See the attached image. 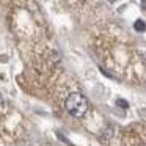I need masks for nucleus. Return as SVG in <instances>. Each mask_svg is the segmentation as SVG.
I'll list each match as a JSON object with an SVG mask.
<instances>
[{"label":"nucleus","instance_id":"7ed1b4c3","mask_svg":"<svg viewBox=\"0 0 146 146\" xmlns=\"http://www.w3.org/2000/svg\"><path fill=\"white\" fill-rule=\"evenodd\" d=\"M116 104H118V105H123V107H127V102H126V101H123V99H118Z\"/></svg>","mask_w":146,"mask_h":146},{"label":"nucleus","instance_id":"f257e3e1","mask_svg":"<svg viewBox=\"0 0 146 146\" xmlns=\"http://www.w3.org/2000/svg\"><path fill=\"white\" fill-rule=\"evenodd\" d=\"M64 107L74 118H82L86 113V110H88V102L80 93H72V94H69L66 98Z\"/></svg>","mask_w":146,"mask_h":146},{"label":"nucleus","instance_id":"f03ea898","mask_svg":"<svg viewBox=\"0 0 146 146\" xmlns=\"http://www.w3.org/2000/svg\"><path fill=\"white\" fill-rule=\"evenodd\" d=\"M135 29L138 30V32H143V30H145V22H141V21H137V22H135Z\"/></svg>","mask_w":146,"mask_h":146}]
</instances>
